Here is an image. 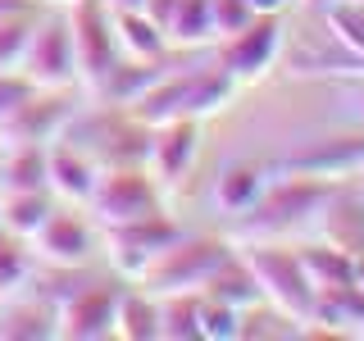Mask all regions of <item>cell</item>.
<instances>
[{"label": "cell", "instance_id": "6da1fadb", "mask_svg": "<svg viewBox=\"0 0 364 341\" xmlns=\"http://www.w3.org/2000/svg\"><path fill=\"white\" fill-rule=\"evenodd\" d=\"M232 91H237V82L210 60V64L164 68L128 109H132V119L155 128V123H168V119H200V114L223 109L232 100Z\"/></svg>", "mask_w": 364, "mask_h": 341}, {"label": "cell", "instance_id": "7a4b0ae2", "mask_svg": "<svg viewBox=\"0 0 364 341\" xmlns=\"http://www.w3.org/2000/svg\"><path fill=\"white\" fill-rule=\"evenodd\" d=\"M328 191H333V178L282 168V178L264 182L259 200L246 214H237V237L242 242H278V237H291L296 227L314 223V214L328 200Z\"/></svg>", "mask_w": 364, "mask_h": 341}, {"label": "cell", "instance_id": "3957f363", "mask_svg": "<svg viewBox=\"0 0 364 341\" xmlns=\"http://www.w3.org/2000/svg\"><path fill=\"white\" fill-rule=\"evenodd\" d=\"M232 255V242L219 232H178L159 255L146 264L141 282L151 296H168V291H200L214 278V269Z\"/></svg>", "mask_w": 364, "mask_h": 341}, {"label": "cell", "instance_id": "277c9868", "mask_svg": "<svg viewBox=\"0 0 364 341\" xmlns=\"http://www.w3.org/2000/svg\"><path fill=\"white\" fill-rule=\"evenodd\" d=\"M242 255H246L250 273H255L264 301L278 305L282 314H291L301 328H310L318 291H314L310 273H305V264H301V250L287 246V242L278 237V242H246Z\"/></svg>", "mask_w": 364, "mask_h": 341}, {"label": "cell", "instance_id": "5b68a950", "mask_svg": "<svg viewBox=\"0 0 364 341\" xmlns=\"http://www.w3.org/2000/svg\"><path fill=\"white\" fill-rule=\"evenodd\" d=\"M159 210H164V182L146 164L100 168L96 187H91V196H87V214L100 227L132 223V219H146V214H159Z\"/></svg>", "mask_w": 364, "mask_h": 341}, {"label": "cell", "instance_id": "8992f818", "mask_svg": "<svg viewBox=\"0 0 364 341\" xmlns=\"http://www.w3.org/2000/svg\"><path fill=\"white\" fill-rule=\"evenodd\" d=\"M278 50H282V14H250L237 32H223L210 45V60L242 87L264 77L278 60Z\"/></svg>", "mask_w": 364, "mask_h": 341}, {"label": "cell", "instance_id": "52a82bcc", "mask_svg": "<svg viewBox=\"0 0 364 341\" xmlns=\"http://www.w3.org/2000/svg\"><path fill=\"white\" fill-rule=\"evenodd\" d=\"M100 250V223L82 205H55L46 223L32 232V255L46 269H87L91 255Z\"/></svg>", "mask_w": 364, "mask_h": 341}, {"label": "cell", "instance_id": "ba28073f", "mask_svg": "<svg viewBox=\"0 0 364 341\" xmlns=\"http://www.w3.org/2000/svg\"><path fill=\"white\" fill-rule=\"evenodd\" d=\"M18 68L37 87H77L82 82V73H77V50H73V28H68L64 9H50V5L41 9Z\"/></svg>", "mask_w": 364, "mask_h": 341}, {"label": "cell", "instance_id": "9c48e42d", "mask_svg": "<svg viewBox=\"0 0 364 341\" xmlns=\"http://www.w3.org/2000/svg\"><path fill=\"white\" fill-rule=\"evenodd\" d=\"M68 28H73V50H77V73L87 87H96L114 64L123 60L119 50V32H114V14L105 0H77L64 9Z\"/></svg>", "mask_w": 364, "mask_h": 341}, {"label": "cell", "instance_id": "30bf717a", "mask_svg": "<svg viewBox=\"0 0 364 341\" xmlns=\"http://www.w3.org/2000/svg\"><path fill=\"white\" fill-rule=\"evenodd\" d=\"M182 227L168 219L164 210L159 214H146V219H132V223H114V227H100V246H105L109 264L123 273V278H141L146 264L164 250Z\"/></svg>", "mask_w": 364, "mask_h": 341}, {"label": "cell", "instance_id": "8fae6325", "mask_svg": "<svg viewBox=\"0 0 364 341\" xmlns=\"http://www.w3.org/2000/svg\"><path fill=\"white\" fill-rule=\"evenodd\" d=\"M119 282L105 278H87L82 287L64 291L55 314H60V337L64 341H96L114 332V318H119Z\"/></svg>", "mask_w": 364, "mask_h": 341}, {"label": "cell", "instance_id": "7c38bea8", "mask_svg": "<svg viewBox=\"0 0 364 341\" xmlns=\"http://www.w3.org/2000/svg\"><path fill=\"white\" fill-rule=\"evenodd\" d=\"M73 87H32V96L0 123V146L9 141H55L64 123L73 119Z\"/></svg>", "mask_w": 364, "mask_h": 341}, {"label": "cell", "instance_id": "4fadbf2b", "mask_svg": "<svg viewBox=\"0 0 364 341\" xmlns=\"http://www.w3.org/2000/svg\"><path fill=\"white\" fill-rule=\"evenodd\" d=\"M200 155V119H168L151 128V155H146V168L164 182V187H178L182 178L191 173Z\"/></svg>", "mask_w": 364, "mask_h": 341}, {"label": "cell", "instance_id": "5bb4252c", "mask_svg": "<svg viewBox=\"0 0 364 341\" xmlns=\"http://www.w3.org/2000/svg\"><path fill=\"white\" fill-rule=\"evenodd\" d=\"M314 223H318V237H323V242L360 255L364 250V187L360 182L350 187V178L333 182V191H328V200L318 205Z\"/></svg>", "mask_w": 364, "mask_h": 341}, {"label": "cell", "instance_id": "9a60e30c", "mask_svg": "<svg viewBox=\"0 0 364 341\" xmlns=\"http://www.w3.org/2000/svg\"><path fill=\"white\" fill-rule=\"evenodd\" d=\"M100 178V164L91 159L82 146H73L68 136H55V141H46V182H50V191L68 205H87L91 187H96Z\"/></svg>", "mask_w": 364, "mask_h": 341}, {"label": "cell", "instance_id": "2e32d148", "mask_svg": "<svg viewBox=\"0 0 364 341\" xmlns=\"http://www.w3.org/2000/svg\"><path fill=\"white\" fill-rule=\"evenodd\" d=\"M282 168H296V173H318V178H350L364 173V128L360 132H341V136H323L310 151H296L282 159Z\"/></svg>", "mask_w": 364, "mask_h": 341}, {"label": "cell", "instance_id": "e0dca14e", "mask_svg": "<svg viewBox=\"0 0 364 341\" xmlns=\"http://www.w3.org/2000/svg\"><path fill=\"white\" fill-rule=\"evenodd\" d=\"M114 14V32H119V50L128 60H146V64H159L173 45H168L164 28L146 14V9H109Z\"/></svg>", "mask_w": 364, "mask_h": 341}, {"label": "cell", "instance_id": "ac0fdd59", "mask_svg": "<svg viewBox=\"0 0 364 341\" xmlns=\"http://www.w3.org/2000/svg\"><path fill=\"white\" fill-rule=\"evenodd\" d=\"M164 37L178 50H205L219 41V23H214V0H178L173 14L164 23Z\"/></svg>", "mask_w": 364, "mask_h": 341}, {"label": "cell", "instance_id": "d6986e66", "mask_svg": "<svg viewBox=\"0 0 364 341\" xmlns=\"http://www.w3.org/2000/svg\"><path fill=\"white\" fill-rule=\"evenodd\" d=\"M60 205V196H55L50 187H18V191H0V223L9 227V232L28 237L46 223V214Z\"/></svg>", "mask_w": 364, "mask_h": 341}, {"label": "cell", "instance_id": "ffe728a7", "mask_svg": "<svg viewBox=\"0 0 364 341\" xmlns=\"http://www.w3.org/2000/svg\"><path fill=\"white\" fill-rule=\"evenodd\" d=\"M159 73H164V60H159V64H146V60H128V55H123V60L114 64L91 91H96V100H105V105H123V109H128Z\"/></svg>", "mask_w": 364, "mask_h": 341}, {"label": "cell", "instance_id": "44dd1931", "mask_svg": "<svg viewBox=\"0 0 364 341\" xmlns=\"http://www.w3.org/2000/svg\"><path fill=\"white\" fill-rule=\"evenodd\" d=\"M114 332L128 341H159V296H151L141 282L119 291V318Z\"/></svg>", "mask_w": 364, "mask_h": 341}, {"label": "cell", "instance_id": "7402d4cb", "mask_svg": "<svg viewBox=\"0 0 364 341\" xmlns=\"http://www.w3.org/2000/svg\"><path fill=\"white\" fill-rule=\"evenodd\" d=\"M301 250V264L310 273L314 291H328V287H346V282H355V255L350 250H341L333 242H310V246H296Z\"/></svg>", "mask_w": 364, "mask_h": 341}, {"label": "cell", "instance_id": "603a6c76", "mask_svg": "<svg viewBox=\"0 0 364 341\" xmlns=\"http://www.w3.org/2000/svg\"><path fill=\"white\" fill-rule=\"evenodd\" d=\"M50 187L46 182V141H9L0 146V191Z\"/></svg>", "mask_w": 364, "mask_h": 341}, {"label": "cell", "instance_id": "cb8c5ba5", "mask_svg": "<svg viewBox=\"0 0 364 341\" xmlns=\"http://www.w3.org/2000/svg\"><path fill=\"white\" fill-rule=\"evenodd\" d=\"M205 296H214V301H223V305H237V310H246V305H255V301H264V291H259V282H255V273H250L246 264V255H228L219 269H214V278L200 287Z\"/></svg>", "mask_w": 364, "mask_h": 341}, {"label": "cell", "instance_id": "d4e9b609", "mask_svg": "<svg viewBox=\"0 0 364 341\" xmlns=\"http://www.w3.org/2000/svg\"><path fill=\"white\" fill-rule=\"evenodd\" d=\"M200 305H205V291H168V296H159V341H205Z\"/></svg>", "mask_w": 364, "mask_h": 341}, {"label": "cell", "instance_id": "484cf974", "mask_svg": "<svg viewBox=\"0 0 364 341\" xmlns=\"http://www.w3.org/2000/svg\"><path fill=\"white\" fill-rule=\"evenodd\" d=\"M264 168L259 164H228L219 178H214V205H219L223 214H246L250 205L259 200V191H264Z\"/></svg>", "mask_w": 364, "mask_h": 341}, {"label": "cell", "instance_id": "4316f807", "mask_svg": "<svg viewBox=\"0 0 364 341\" xmlns=\"http://www.w3.org/2000/svg\"><path fill=\"white\" fill-rule=\"evenodd\" d=\"M0 337L5 341H37V337H60V314H55V301H14L5 314H0Z\"/></svg>", "mask_w": 364, "mask_h": 341}, {"label": "cell", "instance_id": "83f0119b", "mask_svg": "<svg viewBox=\"0 0 364 341\" xmlns=\"http://www.w3.org/2000/svg\"><path fill=\"white\" fill-rule=\"evenodd\" d=\"M32 242L9 227H0V296H14L23 291V282L32 278Z\"/></svg>", "mask_w": 364, "mask_h": 341}, {"label": "cell", "instance_id": "f1b7e54d", "mask_svg": "<svg viewBox=\"0 0 364 341\" xmlns=\"http://www.w3.org/2000/svg\"><path fill=\"white\" fill-rule=\"evenodd\" d=\"M46 9V5H41ZM41 9H18V14H0V68H18L23 50L32 41V28H37Z\"/></svg>", "mask_w": 364, "mask_h": 341}, {"label": "cell", "instance_id": "f546056e", "mask_svg": "<svg viewBox=\"0 0 364 341\" xmlns=\"http://www.w3.org/2000/svg\"><path fill=\"white\" fill-rule=\"evenodd\" d=\"M237 323H242V310H237V305H223V301H214V296H205V305H200L205 341H237Z\"/></svg>", "mask_w": 364, "mask_h": 341}, {"label": "cell", "instance_id": "4dcf8cb0", "mask_svg": "<svg viewBox=\"0 0 364 341\" xmlns=\"http://www.w3.org/2000/svg\"><path fill=\"white\" fill-rule=\"evenodd\" d=\"M32 87H37V82H32L23 68H0V123H5L9 114L32 96Z\"/></svg>", "mask_w": 364, "mask_h": 341}, {"label": "cell", "instance_id": "1f68e13d", "mask_svg": "<svg viewBox=\"0 0 364 341\" xmlns=\"http://www.w3.org/2000/svg\"><path fill=\"white\" fill-rule=\"evenodd\" d=\"M341 82H346V96L355 105V123L364 128V77H341Z\"/></svg>", "mask_w": 364, "mask_h": 341}, {"label": "cell", "instance_id": "d6a6232c", "mask_svg": "<svg viewBox=\"0 0 364 341\" xmlns=\"http://www.w3.org/2000/svg\"><path fill=\"white\" fill-rule=\"evenodd\" d=\"M105 5H109V9H141L146 0H105Z\"/></svg>", "mask_w": 364, "mask_h": 341}, {"label": "cell", "instance_id": "836d02e7", "mask_svg": "<svg viewBox=\"0 0 364 341\" xmlns=\"http://www.w3.org/2000/svg\"><path fill=\"white\" fill-rule=\"evenodd\" d=\"M355 287L364 291V250H360V255H355Z\"/></svg>", "mask_w": 364, "mask_h": 341}, {"label": "cell", "instance_id": "e575fe53", "mask_svg": "<svg viewBox=\"0 0 364 341\" xmlns=\"http://www.w3.org/2000/svg\"><path fill=\"white\" fill-rule=\"evenodd\" d=\"M41 5H50V9H68V5H77V0H41Z\"/></svg>", "mask_w": 364, "mask_h": 341}, {"label": "cell", "instance_id": "d590c367", "mask_svg": "<svg viewBox=\"0 0 364 341\" xmlns=\"http://www.w3.org/2000/svg\"><path fill=\"white\" fill-rule=\"evenodd\" d=\"M301 5H310V9H328L333 0H301Z\"/></svg>", "mask_w": 364, "mask_h": 341}, {"label": "cell", "instance_id": "8d00e7d4", "mask_svg": "<svg viewBox=\"0 0 364 341\" xmlns=\"http://www.w3.org/2000/svg\"><path fill=\"white\" fill-rule=\"evenodd\" d=\"M360 187H364V173H360Z\"/></svg>", "mask_w": 364, "mask_h": 341}, {"label": "cell", "instance_id": "74e56055", "mask_svg": "<svg viewBox=\"0 0 364 341\" xmlns=\"http://www.w3.org/2000/svg\"><path fill=\"white\" fill-rule=\"evenodd\" d=\"M355 5H364V0H355Z\"/></svg>", "mask_w": 364, "mask_h": 341}, {"label": "cell", "instance_id": "f35d334b", "mask_svg": "<svg viewBox=\"0 0 364 341\" xmlns=\"http://www.w3.org/2000/svg\"><path fill=\"white\" fill-rule=\"evenodd\" d=\"M0 227H5V223H0Z\"/></svg>", "mask_w": 364, "mask_h": 341}]
</instances>
